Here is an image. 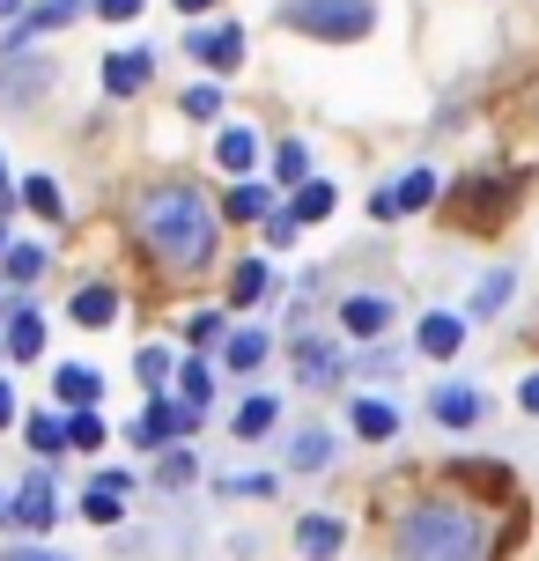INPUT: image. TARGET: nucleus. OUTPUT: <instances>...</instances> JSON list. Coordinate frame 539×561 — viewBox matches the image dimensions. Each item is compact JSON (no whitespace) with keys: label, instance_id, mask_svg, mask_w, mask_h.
I'll list each match as a JSON object with an SVG mask.
<instances>
[{"label":"nucleus","instance_id":"11","mask_svg":"<svg viewBox=\"0 0 539 561\" xmlns=\"http://www.w3.org/2000/svg\"><path fill=\"white\" fill-rule=\"evenodd\" d=\"M118 318V288H104V280H89L82 296H74V325H89V333H104Z\"/></svg>","mask_w":539,"mask_h":561},{"label":"nucleus","instance_id":"36","mask_svg":"<svg viewBox=\"0 0 539 561\" xmlns=\"http://www.w3.org/2000/svg\"><path fill=\"white\" fill-rule=\"evenodd\" d=\"M185 333H193V347H207V340H222V318H215V310H199Z\"/></svg>","mask_w":539,"mask_h":561},{"label":"nucleus","instance_id":"33","mask_svg":"<svg viewBox=\"0 0 539 561\" xmlns=\"http://www.w3.org/2000/svg\"><path fill=\"white\" fill-rule=\"evenodd\" d=\"M23 207H37V215H59V185H53V178H23Z\"/></svg>","mask_w":539,"mask_h":561},{"label":"nucleus","instance_id":"26","mask_svg":"<svg viewBox=\"0 0 539 561\" xmlns=\"http://www.w3.org/2000/svg\"><path fill=\"white\" fill-rule=\"evenodd\" d=\"M266 266H259V259H244V266H237V274H229V296H237V304H259V296H266Z\"/></svg>","mask_w":539,"mask_h":561},{"label":"nucleus","instance_id":"22","mask_svg":"<svg viewBox=\"0 0 539 561\" xmlns=\"http://www.w3.org/2000/svg\"><path fill=\"white\" fill-rule=\"evenodd\" d=\"M67 444H74V450H104V444H112V428L96 421V407H74V421H67Z\"/></svg>","mask_w":539,"mask_h":561},{"label":"nucleus","instance_id":"5","mask_svg":"<svg viewBox=\"0 0 539 561\" xmlns=\"http://www.w3.org/2000/svg\"><path fill=\"white\" fill-rule=\"evenodd\" d=\"M193 407H185V399H177V407H171V399H156V407H148V414H141V428H134V444H148V450H163V444H177V436H185V428H193Z\"/></svg>","mask_w":539,"mask_h":561},{"label":"nucleus","instance_id":"38","mask_svg":"<svg viewBox=\"0 0 539 561\" xmlns=\"http://www.w3.org/2000/svg\"><path fill=\"white\" fill-rule=\"evenodd\" d=\"M96 15L104 23H126V15H141V0H96Z\"/></svg>","mask_w":539,"mask_h":561},{"label":"nucleus","instance_id":"25","mask_svg":"<svg viewBox=\"0 0 539 561\" xmlns=\"http://www.w3.org/2000/svg\"><path fill=\"white\" fill-rule=\"evenodd\" d=\"M274 414H282V407H274L266 392H252L244 407H237V436H266V428H274Z\"/></svg>","mask_w":539,"mask_h":561},{"label":"nucleus","instance_id":"34","mask_svg":"<svg viewBox=\"0 0 539 561\" xmlns=\"http://www.w3.org/2000/svg\"><path fill=\"white\" fill-rule=\"evenodd\" d=\"M222 112V89L207 82V89H185V118H215Z\"/></svg>","mask_w":539,"mask_h":561},{"label":"nucleus","instance_id":"24","mask_svg":"<svg viewBox=\"0 0 539 561\" xmlns=\"http://www.w3.org/2000/svg\"><path fill=\"white\" fill-rule=\"evenodd\" d=\"M296 355H303V385H333V377H341V363H333V347H325V340H303Z\"/></svg>","mask_w":539,"mask_h":561},{"label":"nucleus","instance_id":"40","mask_svg":"<svg viewBox=\"0 0 539 561\" xmlns=\"http://www.w3.org/2000/svg\"><path fill=\"white\" fill-rule=\"evenodd\" d=\"M15 421V392H8V377H0V428Z\"/></svg>","mask_w":539,"mask_h":561},{"label":"nucleus","instance_id":"8","mask_svg":"<svg viewBox=\"0 0 539 561\" xmlns=\"http://www.w3.org/2000/svg\"><path fill=\"white\" fill-rule=\"evenodd\" d=\"M0 347H8V355H15V363H37V355H45V318H37V310H15V318H8V333H0Z\"/></svg>","mask_w":539,"mask_h":561},{"label":"nucleus","instance_id":"7","mask_svg":"<svg viewBox=\"0 0 539 561\" xmlns=\"http://www.w3.org/2000/svg\"><path fill=\"white\" fill-rule=\"evenodd\" d=\"M259 148H266V140H259L252 126H222V140H215V163L237 170V178H252V170H259Z\"/></svg>","mask_w":539,"mask_h":561},{"label":"nucleus","instance_id":"20","mask_svg":"<svg viewBox=\"0 0 539 561\" xmlns=\"http://www.w3.org/2000/svg\"><path fill=\"white\" fill-rule=\"evenodd\" d=\"M399 428V414L385 407V399H355V436H369V444H385Z\"/></svg>","mask_w":539,"mask_h":561},{"label":"nucleus","instance_id":"21","mask_svg":"<svg viewBox=\"0 0 539 561\" xmlns=\"http://www.w3.org/2000/svg\"><path fill=\"white\" fill-rule=\"evenodd\" d=\"M288 458H296L303 473H318V466H333V436H325V428H303V436L288 444Z\"/></svg>","mask_w":539,"mask_h":561},{"label":"nucleus","instance_id":"23","mask_svg":"<svg viewBox=\"0 0 539 561\" xmlns=\"http://www.w3.org/2000/svg\"><path fill=\"white\" fill-rule=\"evenodd\" d=\"M274 178H282V185H303V178H311V148H303V140H282V148H274Z\"/></svg>","mask_w":539,"mask_h":561},{"label":"nucleus","instance_id":"44","mask_svg":"<svg viewBox=\"0 0 539 561\" xmlns=\"http://www.w3.org/2000/svg\"><path fill=\"white\" fill-rule=\"evenodd\" d=\"M0 193H8V163H0Z\"/></svg>","mask_w":539,"mask_h":561},{"label":"nucleus","instance_id":"41","mask_svg":"<svg viewBox=\"0 0 539 561\" xmlns=\"http://www.w3.org/2000/svg\"><path fill=\"white\" fill-rule=\"evenodd\" d=\"M177 8H185V15H199V8H215V0H177Z\"/></svg>","mask_w":539,"mask_h":561},{"label":"nucleus","instance_id":"19","mask_svg":"<svg viewBox=\"0 0 539 561\" xmlns=\"http://www.w3.org/2000/svg\"><path fill=\"white\" fill-rule=\"evenodd\" d=\"M436 421H451V428H473V421H481V392H466V385L436 392Z\"/></svg>","mask_w":539,"mask_h":561},{"label":"nucleus","instance_id":"4","mask_svg":"<svg viewBox=\"0 0 539 561\" xmlns=\"http://www.w3.org/2000/svg\"><path fill=\"white\" fill-rule=\"evenodd\" d=\"M428 199H436V170H414V178H399V185H385V193L369 199V215L377 222H399V215H414Z\"/></svg>","mask_w":539,"mask_h":561},{"label":"nucleus","instance_id":"14","mask_svg":"<svg viewBox=\"0 0 539 561\" xmlns=\"http://www.w3.org/2000/svg\"><path fill=\"white\" fill-rule=\"evenodd\" d=\"M193 53L207 59V67H237V59H244V30H237V23L207 30V37H193Z\"/></svg>","mask_w":539,"mask_h":561},{"label":"nucleus","instance_id":"16","mask_svg":"<svg viewBox=\"0 0 539 561\" xmlns=\"http://www.w3.org/2000/svg\"><path fill=\"white\" fill-rule=\"evenodd\" d=\"M296 547H303L311 561L341 554V517H303V525H296Z\"/></svg>","mask_w":539,"mask_h":561},{"label":"nucleus","instance_id":"9","mask_svg":"<svg viewBox=\"0 0 539 561\" xmlns=\"http://www.w3.org/2000/svg\"><path fill=\"white\" fill-rule=\"evenodd\" d=\"M414 340H422V355H436V363H444V355H458V347H466V318H451V310H428Z\"/></svg>","mask_w":539,"mask_h":561},{"label":"nucleus","instance_id":"39","mask_svg":"<svg viewBox=\"0 0 539 561\" xmlns=\"http://www.w3.org/2000/svg\"><path fill=\"white\" fill-rule=\"evenodd\" d=\"M517 407H525V414H539V377H525V385H517Z\"/></svg>","mask_w":539,"mask_h":561},{"label":"nucleus","instance_id":"37","mask_svg":"<svg viewBox=\"0 0 539 561\" xmlns=\"http://www.w3.org/2000/svg\"><path fill=\"white\" fill-rule=\"evenodd\" d=\"M229 495H252V503H259V495H274V473H252V480H229Z\"/></svg>","mask_w":539,"mask_h":561},{"label":"nucleus","instance_id":"6","mask_svg":"<svg viewBox=\"0 0 539 561\" xmlns=\"http://www.w3.org/2000/svg\"><path fill=\"white\" fill-rule=\"evenodd\" d=\"M341 325L355 340H385V333H392V296H347V304H341Z\"/></svg>","mask_w":539,"mask_h":561},{"label":"nucleus","instance_id":"45","mask_svg":"<svg viewBox=\"0 0 539 561\" xmlns=\"http://www.w3.org/2000/svg\"><path fill=\"white\" fill-rule=\"evenodd\" d=\"M0 252H8V237H0Z\"/></svg>","mask_w":539,"mask_h":561},{"label":"nucleus","instance_id":"28","mask_svg":"<svg viewBox=\"0 0 539 561\" xmlns=\"http://www.w3.org/2000/svg\"><path fill=\"white\" fill-rule=\"evenodd\" d=\"M177 399H185V407H193V414H199V407L215 399V377H207V369H199V363H185V369H177Z\"/></svg>","mask_w":539,"mask_h":561},{"label":"nucleus","instance_id":"32","mask_svg":"<svg viewBox=\"0 0 539 561\" xmlns=\"http://www.w3.org/2000/svg\"><path fill=\"white\" fill-rule=\"evenodd\" d=\"M59 23H74V0H45V8H37V15H30L15 37H30V30H59Z\"/></svg>","mask_w":539,"mask_h":561},{"label":"nucleus","instance_id":"29","mask_svg":"<svg viewBox=\"0 0 539 561\" xmlns=\"http://www.w3.org/2000/svg\"><path fill=\"white\" fill-rule=\"evenodd\" d=\"M30 450H45V458L67 450V421H59V414H30Z\"/></svg>","mask_w":539,"mask_h":561},{"label":"nucleus","instance_id":"27","mask_svg":"<svg viewBox=\"0 0 539 561\" xmlns=\"http://www.w3.org/2000/svg\"><path fill=\"white\" fill-rule=\"evenodd\" d=\"M503 304H511V274L495 266V274H481V280H473V310L488 318V310H503Z\"/></svg>","mask_w":539,"mask_h":561},{"label":"nucleus","instance_id":"2","mask_svg":"<svg viewBox=\"0 0 539 561\" xmlns=\"http://www.w3.org/2000/svg\"><path fill=\"white\" fill-rule=\"evenodd\" d=\"M392 554L399 561H488V525L466 503L422 495L392 517Z\"/></svg>","mask_w":539,"mask_h":561},{"label":"nucleus","instance_id":"10","mask_svg":"<svg viewBox=\"0 0 539 561\" xmlns=\"http://www.w3.org/2000/svg\"><path fill=\"white\" fill-rule=\"evenodd\" d=\"M148 75H156V59H148V53H112V59H104V89H112V96H134Z\"/></svg>","mask_w":539,"mask_h":561},{"label":"nucleus","instance_id":"3","mask_svg":"<svg viewBox=\"0 0 539 561\" xmlns=\"http://www.w3.org/2000/svg\"><path fill=\"white\" fill-rule=\"evenodd\" d=\"M282 23L325 45H355L377 30V0H282Z\"/></svg>","mask_w":539,"mask_h":561},{"label":"nucleus","instance_id":"30","mask_svg":"<svg viewBox=\"0 0 539 561\" xmlns=\"http://www.w3.org/2000/svg\"><path fill=\"white\" fill-rule=\"evenodd\" d=\"M0 266H8V280H37V274H45V252H37V244H8Z\"/></svg>","mask_w":539,"mask_h":561},{"label":"nucleus","instance_id":"12","mask_svg":"<svg viewBox=\"0 0 539 561\" xmlns=\"http://www.w3.org/2000/svg\"><path fill=\"white\" fill-rule=\"evenodd\" d=\"M118 510H126V473H104V480L82 495V517H96V525H118Z\"/></svg>","mask_w":539,"mask_h":561},{"label":"nucleus","instance_id":"43","mask_svg":"<svg viewBox=\"0 0 539 561\" xmlns=\"http://www.w3.org/2000/svg\"><path fill=\"white\" fill-rule=\"evenodd\" d=\"M15 8H23V0H0V15H15Z\"/></svg>","mask_w":539,"mask_h":561},{"label":"nucleus","instance_id":"42","mask_svg":"<svg viewBox=\"0 0 539 561\" xmlns=\"http://www.w3.org/2000/svg\"><path fill=\"white\" fill-rule=\"evenodd\" d=\"M0 561H59V554H0Z\"/></svg>","mask_w":539,"mask_h":561},{"label":"nucleus","instance_id":"13","mask_svg":"<svg viewBox=\"0 0 539 561\" xmlns=\"http://www.w3.org/2000/svg\"><path fill=\"white\" fill-rule=\"evenodd\" d=\"M53 517H59L53 488H45V480H30L23 495H15V525H23V533H45V525H53Z\"/></svg>","mask_w":539,"mask_h":561},{"label":"nucleus","instance_id":"18","mask_svg":"<svg viewBox=\"0 0 539 561\" xmlns=\"http://www.w3.org/2000/svg\"><path fill=\"white\" fill-rule=\"evenodd\" d=\"M266 199H274V193H266L259 178H244V185L222 199V215H229V222H266Z\"/></svg>","mask_w":539,"mask_h":561},{"label":"nucleus","instance_id":"31","mask_svg":"<svg viewBox=\"0 0 539 561\" xmlns=\"http://www.w3.org/2000/svg\"><path fill=\"white\" fill-rule=\"evenodd\" d=\"M266 363V333H229V369H259Z\"/></svg>","mask_w":539,"mask_h":561},{"label":"nucleus","instance_id":"15","mask_svg":"<svg viewBox=\"0 0 539 561\" xmlns=\"http://www.w3.org/2000/svg\"><path fill=\"white\" fill-rule=\"evenodd\" d=\"M288 215H296V222H325V215H333V185H325V178H303V185L288 193Z\"/></svg>","mask_w":539,"mask_h":561},{"label":"nucleus","instance_id":"1","mask_svg":"<svg viewBox=\"0 0 539 561\" xmlns=\"http://www.w3.org/2000/svg\"><path fill=\"white\" fill-rule=\"evenodd\" d=\"M134 229H141L148 259L171 266V274H199V266L215 259V244H222V215H215L193 185H156V193H141Z\"/></svg>","mask_w":539,"mask_h":561},{"label":"nucleus","instance_id":"17","mask_svg":"<svg viewBox=\"0 0 539 561\" xmlns=\"http://www.w3.org/2000/svg\"><path fill=\"white\" fill-rule=\"evenodd\" d=\"M96 392H104V377H96L89 363H67V369H59V399H67V407H96Z\"/></svg>","mask_w":539,"mask_h":561},{"label":"nucleus","instance_id":"35","mask_svg":"<svg viewBox=\"0 0 539 561\" xmlns=\"http://www.w3.org/2000/svg\"><path fill=\"white\" fill-rule=\"evenodd\" d=\"M163 377H171V355H163V347H141V385H148V392H156Z\"/></svg>","mask_w":539,"mask_h":561}]
</instances>
